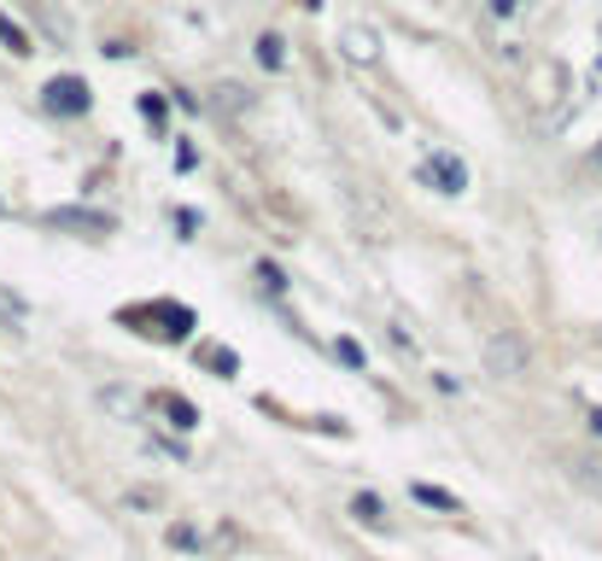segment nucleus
<instances>
[{
	"mask_svg": "<svg viewBox=\"0 0 602 561\" xmlns=\"http://www.w3.org/2000/svg\"><path fill=\"white\" fill-rule=\"evenodd\" d=\"M480 363H486V374H497V381H515V374H527V340L521 334H509V328H497V334H486V345H480Z\"/></svg>",
	"mask_w": 602,
	"mask_h": 561,
	"instance_id": "obj_1",
	"label": "nucleus"
},
{
	"mask_svg": "<svg viewBox=\"0 0 602 561\" xmlns=\"http://www.w3.org/2000/svg\"><path fill=\"white\" fill-rule=\"evenodd\" d=\"M340 53L351 59V65H375V59H381V35L375 30H369V24H340Z\"/></svg>",
	"mask_w": 602,
	"mask_h": 561,
	"instance_id": "obj_2",
	"label": "nucleus"
},
{
	"mask_svg": "<svg viewBox=\"0 0 602 561\" xmlns=\"http://www.w3.org/2000/svg\"><path fill=\"white\" fill-rule=\"evenodd\" d=\"M48 106L65 112V117H82V112H89V82H82V76H53L48 82Z\"/></svg>",
	"mask_w": 602,
	"mask_h": 561,
	"instance_id": "obj_3",
	"label": "nucleus"
},
{
	"mask_svg": "<svg viewBox=\"0 0 602 561\" xmlns=\"http://www.w3.org/2000/svg\"><path fill=\"white\" fill-rule=\"evenodd\" d=\"M422 176L439 181V194H463V187H468V170H463V164H456L450 153H433V158L422 164Z\"/></svg>",
	"mask_w": 602,
	"mask_h": 561,
	"instance_id": "obj_4",
	"label": "nucleus"
},
{
	"mask_svg": "<svg viewBox=\"0 0 602 561\" xmlns=\"http://www.w3.org/2000/svg\"><path fill=\"white\" fill-rule=\"evenodd\" d=\"M53 228H82V235H112V217L100 211H48Z\"/></svg>",
	"mask_w": 602,
	"mask_h": 561,
	"instance_id": "obj_5",
	"label": "nucleus"
},
{
	"mask_svg": "<svg viewBox=\"0 0 602 561\" xmlns=\"http://www.w3.org/2000/svg\"><path fill=\"white\" fill-rule=\"evenodd\" d=\"M568 480L602 497V456H568Z\"/></svg>",
	"mask_w": 602,
	"mask_h": 561,
	"instance_id": "obj_6",
	"label": "nucleus"
},
{
	"mask_svg": "<svg viewBox=\"0 0 602 561\" xmlns=\"http://www.w3.org/2000/svg\"><path fill=\"white\" fill-rule=\"evenodd\" d=\"M409 497H415V503H427V509H445V515H456V509H463V497H456V491H445V486H427V480H415V486H409Z\"/></svg>",
	"mask_w": 602,
	"mask_h": 561,
	"instance_id": "obj_7",
	"label": "nucleus"
},
{
	"mask_svg": "<svg viewBox=\"0 0 602 561\" xmlns=\"http://www.w3.org/2000/svg\"><path fill=\"white\" fill-rule=\"evenodd\" d=\"M153 409L170 415V427H194V422H199V409H194L188 398H176V392H153Z\"/></svg>",
	"mask_w": 602,
	"mask_h": 561,
	"instance_id": "obj_8",
	"label": "nucleus"
},
{
	"mask_svg": "<svg viewBox=\"0 0 602 561\" xmlns=\"http://www.w3.org/2000/svg\"><path fill=\"white\" fill-rule=\"evenodd\" d=\"M351 515H357L363 527H381L386 521V503H381L375 491H357V497H351Z\"/></svg>",
	"mask_w": 602,
	"mask_h": 561,
	"instance_id": "obj_9",
	"label": "nucleus"
},
{
	"mask_svg": "<svg viewBox=\"0 0 602 561\" xmlns=\"http://www.w3.org/2000/svg\"><path fill=\"white\" fill-rule=\"evenodd\" d=\"M258 65H263V71H281V65H287L281 35H258Z\"/></svg>",
	"mask_w": 602,
	"mask_h": 561,
	"instance_id": "obj_10",
	"label": "nucleus"
},
{
	"mask_svg": "<svg viewBox=\"0 0 602 561\" xmlns=\"http://www.w3.org/2000/svg\"><path fill=\"white\" fill-rule=\"evenodd\" d=\"M170 544H176V550H205V538H199V527L176 521V527H170Z\"/></svg>",
	"mask_w": 602,
	"mask_h": 561,
	"instance_id": "obj_11",
	"label": "nucleus"
},
{
	"mask_svg": "<svg viewBox=\"0 0 602 561\" xmlns=\"http://www.w3.org/2000/svg\"><path fill=\"white\" fill-rule=\"evenodd\" d=\"M0 41H7V48H12V53H30V35H24V30H18V24H12V18H7V12H0Z\"/></svg>",
	"mask_w": 602,
	"mask_h": 561,
	"instance_id": "obj_12",
	"label": "nucleus"
},
{
	"mask_svg": "<svg viewBox=\"0 0 602 561\" xmlns=\"http://www.w3.org/2000/svg\"><path fill=\"white\" fill-rule=\"evenodd\" d=\"M205 363H211L217 374H235V351H222V345H211V351H205Z\"/></svg>",
	"mask_w": 602,
	"mask_h": 561,
	"instance_id": "obj_13",
	"label": "nucleus"
},
{
	"mask_svg": "<svg viewBox=\"0 0 602 561\" xmlns=\"http://www.w3.org/2000/svg\"><path fill=\"white\" fill-rule=\"evenodd\" d=\"M334 351H340V363H351V368H363V363H369V357H363V345H357V340H340Z\"/></svg>",
	"mask_w": 602,
	"mask_h": 561,
	"instance_id": "obj_14",
	"label": "nucleus"
},
{
	"mask_svg": "<svg viewBox=\"0 0 602 561\" xmlns=\"http://www.w3.org/2000/svg\"><path fill=\"white\" fill-rule=\"evenodd\" d=\"M141 112H147L153 123H164V100H158V94H147V100H141Z\"/></svg>",
	"mask_w": 602,
	"mask_h": 561,
	"instance_id": "obj_15",
	"label": "nucleus"
},
{
	"mask_svg": "<svg viewBox=\"0 0 602 561\" xmlns=\"http://www.w3.org/2000/svg\"><path fill=\"white\" fill-rule=\"evenodd\" d=\"M0 316H24V304H18V299H7V293H0Z\"/></svg>",
	"mask_w": 602,
	"mask_h": 561,
	"instance_id": "obj_16",
	"label": "nucleus"
},
{
	"mask_svg": "<svg viewBox=\"0 0 602 561\" xmlns=\"http://www.w3.org/2000/svg\"><path fill=\"white\" fill-rule=\"evenodd\" d=\"M491 12H497V18H509V12H515V0H491Z\"/></svg>",
	"mask_w": 602,
	"mask_h": 561,
	"instance_id": "obj_17",
	"label": "nucleus"
},
{
	"mask_svg": "<svg viewBox=\"0 0 602 561\" xmlns=\"http://www.w3.org/2000/svg\"><path fill=\"white\" fill-rule=\"evenodd\" d=\"M591 427H596V433H602V409H591Z\"/></svg>",
	"mask_w": 602,
	"mask_h": 561,
	"instance_id": "obj_18",
	"label": "nucleus"
},
{
	"mask_svg": "<svg viewBox=\"0 0 602 561\" xmlns=\"http://www.w3.org/2000/svg\"><path fill=\"white\" fill-rule=\"evenodd\" d=\"M527 561H538V555H527Z\"/></svg>",
	"mask_w": 602,
	"mask_h": 561,
	"instance_id": "obj_19",
	"label": "nucleus"
}]
</instances>
